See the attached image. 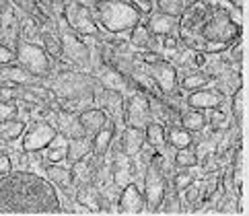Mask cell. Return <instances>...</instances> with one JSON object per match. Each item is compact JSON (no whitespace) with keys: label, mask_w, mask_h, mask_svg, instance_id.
I'll return each instance as SVG.
<instances>
[{"label":"cell","mask_w":249,"mask_h":216,"mask_svg":"<svg viewBox=\"0 0 249 216\" xmlns=\"http://www.w3.org/2000/svg\"><path fill=\"white\" fill-rule=\"evenodd\" d=\"M192 181H194V175L190 173V169H177L175 177L171 179V185L175 187L177 192H181V190H185V187H188Z\"/></svg>","instance_id":"31"},{"label":"cell","mask_w":249,"mask_h":216,"mask_svg":"<svg viewBox=\"0 0 249 216\" xmlns=\"http://www.w3.org/2000/svg\"><path fill=\"white\" fill-rule=\"evenodd\" d=\"M144 138L146 144L155 146L157 150H161L167 146V138H165V124L161 122H148L144 128Z\"/></svg>","instance_id":"23"},{"label":"cell","mask_w":249,"mask_h":216,"mask_svg":"<svg viewBox=\"0 0 249 216\" xmlns=\"http://www.w3.org/2000/svg\"><path fill=\"white\" fill-rule=\"evenodd\" d=\"M122 118L126 126H134V128L144 130L146 124L153 122V115H150V97L140 91H134L130 97H124Z\"/></svg>","instance_id":"7"},{"label":"cell","mask_w":249,"mask_h":216,"mask_svg":"<svg viewBox=\"0 0 249 216\" xmlns=\"http://www.w3.org/2000/svg\"><path fill=\"white\" fill-rule=\"evenodd\" d=\"M35 2H37L39 6H43V8H48V6L54 4V0H35Z\"/></svg>","instance_id":"37"},{"label":"cell","mask_w":249,"mask_h":216,"mask_svg":"<svg viewBox=\"0 0 249 216\" xmlns=\"http://www.w3.org/2000/svg\"><path fill=\"white\" fill-rule=\"evenodd\" d=\"M13 2L11 0H0V11H6V8H11Z\"/></svg>","instance_id":"36"},{"label":"cell","mask_w":249,"mask_h":216,"mask_svg":"<svg viewBox=\"0 0 249 216\" xmlns=\"http://www.w3.org/2000/svg\"><path fill=\"white\" fill-rule=\"evenodd\" d=\"M157 11L171 15V17H181L185 13V0H155Z\"/></svg>","instance_id":"29"},{"label":"cell","mask_w":249,"mask_h":216,"mask_svg":"<svg viewBox=\"0 0 249 216\" xmlns=\"http://www.w3.org/2000/svg\"><path fill=\"white\" fill-rule=\"evenodd\" d=\"M76 115H78V122H81V126L87 132V136H93L95 132H99L105 126V122L109 120V113L105 109H101V107H89V109H83Z\"/></svg>","instance_id":"15"},{"label":"cell","mask_w":249,"mask_h":216,"mask_svg":"<svg viewBox=\"0 0 249 216\" xmlns=\"http://www.w3.org/2000/svg\"><path fill=\"white\" fill-rule=\"evenodd\" d=\"M58 192L48 177L11 171L0 177V214H58Z\"/></svg>","instance_id":"1"},{"label":"cell","mask_w":249,"mask_h":216,"mask_svg":"<svg viewBox=\"0 0 249 216\" xmlns=\"http://www.w3.org/2000/svg\"><path fill=\"white\" fill-rule=\"evenodd\" d=\"M179 126L185 128L188 132L196 134V132H202L206 130L208 126V118H206V111H198V109H188L179 113Z\"/></svg>","instance_id":"21"},{"label":"cell","mask_w":249,"mask_h":216,"mask_svg":"<svg viewBox=\"0 0 249 216\" xmlns=\"http://www.w3.org/2000/svg\"><path fill=\"white\" fill-rule=\"evenodd\" d=\"M190 109H198V111H210V109H216L225 103V93L220 89H198V91H192L185 99Z\"/></svg>","instance_id":"11"},{"label":"cell","mask_w":249,"mask_h":216,"mask_svg":"<svg viewBox=\"0 0 249 216\" xmlns=\"http://www.w3.org/2000/svg\"><path fill=\"white\" fill-rule=\"evenodd\" d=\"M120 150L130 159H136L138 152L142 150V146L146 144L144 138V130L142 128H134V126H126L120 134Z\"/></svg>","instance_id":"12"},{"label":"cell","mask_w":249,"mask_h":216,"mask_svg":"<svg viewBox=\"0 0 249 216\" xmlns=\"http://www.w3.org/2000/svg\"><path fill=\"white\" fill-rule=\"evenodd\" d=\"M144 208H146L144 194H142L138 183L128 181L120 190V196H118V212H122V214H140V212H144Z\"/></svg>","instance_id":"10"},{"label":"cell","mask_w":249,"mask_h":216,"mask_svg":"<svg viewBox=\"0 0 249 216\" xmlns=\"http://www.w3.org/2000/svg\"><path fill=\"white\" fill-rule=\"evenodd\" d=\"M19 118V105L15 101H0V122Z\"/></svg>","instance_id":"32"},{"label":"cell","mask_w":249,"mask_h":216,"mask_svg":"<svg viewBox=\"0 0 249 216\" xmlns=\"http://www.w3.org/2000/svg\"><path fill=\"white\" fill-rule=\"evenodd\" d=\"M58 136V128L48 120H37L25 128L21 136V150L23 152H41L46 150L54 138Z\"/></svg>","instance_id":"6"},{"label":"cell","mask_w":249,"mask_h":216,"mask_svg":"<svg viewBox=\"0 0 249 216\" xmlns=\"http://www.w3.org/2000/svg\"><path fill=\"white\" fill-rule=\"evenodd\" d=\"M93 152V142L91 136H78V138H68V157L66 161L70 165L76 161H83Z\"/></svg>","instance_id":"18"},{"label":"cell","mask_w":249,"mask_h":216,"mask_svg":"<svg viewBox=\"0 0 249 216\" xmlns=\"http://www.w3.org/2000/svg\"><path fill=\"white\" fill-rule=\"evenodd\" d=\"M25 128L27 124L19 118H13V120H6V122H0V140L2 142H15V140H21Z\"/></svg>","instance_id":"22"},{"label":"cell","mask_w":249,"mask_h":216,"mask_svg":"<svg viewBox=\"0 0 249 216\" xmlns=\"http://www.w3.org/2000/svg\"><path fill=\"white\" fill-rule=\"evenodd\" d=\"M208 118V124L212 126L214 130H220L227 126V115L220 111V107H216V109H210V115H206Z\"/></svg>","instance_id":"33"},{"label":"cell","mask_w":249,"mask_h":216,"mask_svg":"<svg viewBox=\"0 0 249 216\" xmlns=\"http://www.w3.org/2000/svg\"><path fill=\"white\" fill-rule=\"evenodd\" d=\"M165 138H167V146L171 148H188L194 146V134L181 128L179 124H173L165 128Z\"/></svg>","instance_id":"19"},{"label":"cell","mask_w":249,"mask_h":216,"mask_svg":"<svg viewBox=\"0 0 249 216\" xmlns=\"http://www.w3.org/2000/svg\"><path fill=\"white\" fill-rule=\"evenodd\" d=\"M60 41H62V56H66L72 64L81 68L91 66V52H89L87 43L68 25H66V29H64V25L60 27Z\"/></svg>","instance_id":"8"},{"label":"cell","mask_w":249,"mask_h":216,"mask_svg":"<svg viewBox=\"0 0 249 216\" xmlns=\"http://www.w3.org/2000/svg\"><path fill=\"white\" fill-rule=\"evenodd\" d=\"M56 128H58V132L62 134V136H66V138L87 136L85 128L81 126V122H78V115H72V113H60Z\"/></svg>","instance_id":"20"},{"label":"cell","mask_w":249,"mask_h":216,"mask_svg":"<svg viewBox=\"0 0 249 216\" xmlns=\"http://www.w3.org/2000/svg\"><path fill=\"white\" fill-rule=\"evenodd\" d=\"M15 54H17V62L23 68H27L35 78H48L54 72V62L48 56V52L43 50V46L17 37Z\"/></svg>","instance_id":"3"},{"label":"cell","mask_w":249,"mask_h":216,"mask_svg":"<svg viewBox=\"0 0 249 216\" xmlns=\"http://www.w3.org/2000/svg\"><path fill=\"white\" fill-rule=\"evenodd\" d=\"M241 31H243V27L231 19L229 13L212 11L206 19H204L198 35L206 41H222V43L233 46V41L241 39Z\"/></svg>","instance_id":"4"},{"label":"cell","mask_w":249,"mask_h":216,"mask_svg":"<svg viewBox=\"0 0 249 216\" xmlns=\"http://www.w3.org/2000/svg\"><path fill=\"white\" fill-rule=\"evenodd\" d=\"M11 171H13V161H11V157H8L6 152L0 150V177H4L6 173H11Z\"/></svg>","instance_id":"35"},{"label":"cell","mask_w":249,"mask_h":216,"mask_svg":"<svg viewBox=\"0 0 249 216\" xmlns=\"http://www.w3.org/2000/svg\"><path fill=\"white\" fill-rule=\"evenodd\" d=\"M41 41H43V50L48 52V56L52 60H60L62 58V41H60V35L43 31L41 33Z\"/></svg>","instance_id":"28"},{"label":"cell","mask_w":249,"mask_h":216,"mask_svg":"<svg viewBox=\"0 0 249 216\" xmlns=\"http://www.w3.org/2000/svg\"><path fill=\"white\" fill-rule=\"evenodd\" d=\"M115 132H118V128H115V118H111V115H109V120L105 122L103 128L91 136L93 155L95 157H105V155H107L109 148H111V144L115 142Z\"/></svg>","instance_id":"14"},{"label":"cell","mask_w":249,"mask_h":216,"mask_svg":"<svg viewBox=\"0 0 249 216\" xmlns=\"http://www.w3.org/2000/svg\"><path fill=\"white\" fill-rule=\"evenodd\" d=\"M231 113H233V118L239 126V132H243V118H245V89H243V85L233 91V97H231Z\"/></svg>","instance_id":"24"},{"label":"cell","mask_w":249,"mask_h":216,"mask_svg":"<svg viewBox=\"0 0 249 216\" xmlns=\"http://www.w3.org/2000/svg\"><path fill=\"white\" fill-rule=\"evenodd\" d=\"M200 163V157L192 146L188 148H175V157H173V165L175 169H194Z\"/></svg>","instance_id":"25"},{"label":"cell","mask_w":249,"mask_h":216,"mask_svg":"<svg viewBox=\"0 0 249 216\" xmlns=\"http://www.w3.org/2000/svg\"><path fill=\"white\" fill-rule=\"evenodd\" d=\"M13 62H17L15 48H8L6 43H0V66L13 64Z\"/></svg>","instance_id":"34"},{"label":"cell","mask_w":249,"mask_h":216,"mask_svg":"<svg viewBox=\"0 0 249 216\" xmlns=\"http://www.w3.org/2000/svg\"><path fill=\"white\" fill-rule=\"evenodd\" d=\"M91 11L97 25L111 35L128 33L142 21V13L132 4V0H95Z\"/></svg>","instance_id":"2"},{"label":"cell","mask_w":249,"mask_h":216,"mask_svg":"<svg viewBox=\"0 0 249 216\" xmlns=\"http://www.w3.org/2000/svg\"><path fill=\"white\" fill-rule=\"evenodd\" d=\"M128 33H130V43L134 48H138V50H146L148 43H150V37H153V33L148 31L146 23H142V21L136 27H132Z\"/></svg>","instance_id":"27"},{"label":"cell","mask_w":249,"mask_h":216,"mask_svg":"<svg viewBox=\"0 0 249 216\" xmlns=\"http://www.w3.org/2000/svg\"><path fill=\"white\" fill-rule=\"evenodd\" d=\"M146 72L150 76H153L157 89L161 91V95H173L177 89H179V76H177V68L171 64V62H167L165 58L157 60L155 64H148L144 66Z\"/></svg>","instance_id":"9"},{"label":"cell","mask_w":249,"mask_h":216,"mask_svg":"<svg viewBox=\"0 0 249 216\" xmlns=\"http://www.w3.org/2000/svg\"><path fill=\"white\" fill-rule=\"evenodd\" d=\"M210 80L212 76L206 74V72H192V74L188 76H183L181 78V83H179V89H183V91H198V89H204V87H208L210 85Z\"/></svg>","instance_id":"26"},{"label":"cell","mask_w":249,"mask_h":216,"mask_svg":"<svg viewBox=\"0 0 249 216\" xmlns=\"http://www.w3.org/2000/svg\"><path fill=\"white\" fill-rule=\"evenodd\" d=\"M35 76L27 68H23L19 62L0 66V83H11V85H31Z\"/></svg>","instance_id":"16"},{"label":"cell","mask_w":249,"mask_h":216,"mask_svg":"<svg viewBox=\"0 0 249 216\" xmlns=\"http://www.w3.org/2000/svg\"><path fill=\"white\" fill-rule=\"evenodd\" d=\"M13 2V6H17V8H21L23 13H27L31 19L35 21H41V19H48V17H43V13H41V8H39V4L35 2V0H11Z\"/></svg>","instance_id":"30"},{"label":"cell","mask_w":249,"mask_h":216,"mask_svg":"<svg viewBox=\"0 0 249 216\" xmlns=\"http://www.w3.org/2000/svg\"><path fill=\"white\" fill-rule=\"evenodd\" d=\"M46 177L54 185L62 187V190H70L74 187L72 183V167H64L62 163H46Z\"/></svg>","instance_id":"17"},{"label":"cell","mask_w":249,"mask_h":216,"mask_svg":"<svg viewBox=\"0 0 249 216\" xmlns=\"http://www.w3.org/2000/svg\"><path fill=\"white\" fill-rule=\"evenodd\" d=\"M146 27H148V31L157 35V37H169V35H173L179 31V17H171V15H165V13H153L148 17V21H146Z\"/></svg>","instance_id":"13"},{"label":"cell","mask_w":249,"mask_h":216,"mask_svg":"<svg viewBox=\"0 0 249 216\" xmlns=\"http://www.w3.org/2000/svg\"><path fill=\"white\" fill-rule=\"evenodd\" d=\"M64 23L72 29L74 33L83 35H91V37H101L103 31L97 25L95 15L91 11V6H87L83 2H68L64 8Z\"/></svg>","instance_id":"5"}]
</instances>
